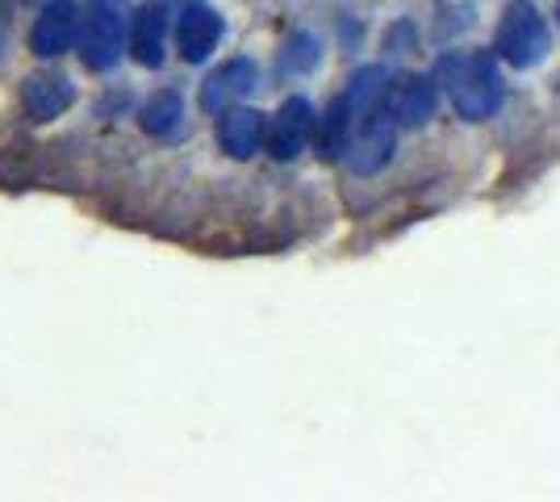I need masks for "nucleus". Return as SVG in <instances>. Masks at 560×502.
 <instances>
[{
  "mask_svg": "<svg viewBox=\"0 0 560 502\" xmlns=\"http://www.w3.org/2000/svg\"><path fill=\"white\" fill-rule=\"evenodd\" d=\"M394 147H397V121L389 114V105H381L376 114H369L364 121L351 126L348 167L355 176H376L381 167L394 160Z\"/></svg>",
  "mask_w": 560,
  "mask_h": 502,
  "instance_id": "nucleus-4",
  "label": "nucleus"
},
{
  "mask_svg": "<svg viewBox=\"0 0 560 502\" xmlns=\"http://www.w3.org/2000/svg\"><path fill=\"white\" fill-rule=\"evenodd\" d=\"M493 50L511 63V68H536L539 59L548 55V25L539 17L532 4H511L498 22V34H493Z\"/></svg>",
  "mask_w": 560,
  "mask_h": 502,
  "instance_id": "nucleus-3",
  "label": "nucleus"
},
{
  "mask_svg": "<svg viewBox=\"0 0 560 502\" xmlns=\"http://www.w3.org/2000/svg\"><path fill=\"white\" fill-rule=\"evenodd\" d=\"M440 84H444L452 109L465 121H490L502 101H506V84L486 50H456L440 59Z\"/></svg>",
  "mask_w": 560,
  "mask_h": 502,
  "instance_id": "nucleus-1",
  "label": "nucleus"
},
{
  "mask_svg": "<svg viewBox=\"0 0 560 502\" xmlns=\"http://www.w3.org/2000/svg\"><path fill=\"white\" fill-rule=\"evenodd\" d=\"M314 105L305 101V96H289L284 105H280V114L272 118L268 126V151H272V160L280 164H289V160H298L310 143V135H314Z\"/></svg>",
  "mask_w": 560,
  "mask_h": 502,
  "instance_id": "nucleus-6",
  "label": "nucleus"
},
{
  "mask_svg": "<svg viewBox=\"0 0 560 502\" xmlns=\"http://www.w3.org/2000/svg\"><path fill=\"white\" fill-rule=\"evenodd\" d=\"M164 30H167V4L164 0H147L135 25H130V50L139 68H164Z\"/></svg>",
  "mask_w": 560,
  "mask_h": 502,
  "instance_id": "nucleus-12",
  "label": "nucleus"
},
{
  "mask_svg": "<svg viewBox=\"0 0 560 502\" xmlns=\"http://www.w3.org/2000/svg\"><path fill=\"white\" fill-rule=\"evenodd\" d=\"M351 126H355V118H351L348 93H343L339 101H330V109L323 114V121H318V155H323V160H339V155L348 151Z\"/></svg>",
  "mask_w": 560,
  "mask_h": 502,
  "instance_id": "nucleus-14",
  "label": "nucleus"
},
{
  "mask_svg": "<svg viewBox=\"0 0 560 502\" xmlns=\"http://www.w3.org/2000/svg\"><path fill=\"white\" fill-rule=\"evenodd\" d=\"M75 101V89H71L68 75L59 72H34L25 75L22 84V114L30 121H55L63 118Z\"/></svg>",
  "mask_w": 560,
  "mask_h": 502,
  "instance_id": "nucleus-10",
  "label": "nucleus"
},
{
  "mask_svg": "<svg viewBox=\"0 0 560 502\" xmlns=\"http://www.w3.org/2000/svg\"><path fill=\"white\" fill-rule=\"evenodd\" d=\"M557 22H560V9H557Z\"/></svg>",
  "mask_w": 560,
  "mask_h": 502,
  "instance_id": "nucleus-16",
  "label": "nucleus"
},
{
  "mask_svg": "<svg viewBox=\"0 0 560 502\" xmlns=\"http://www.w3.org/2000/svg\"><path fill=\"white\" fill-rule=\"evenodd\" d=\"M280 63H284V72H310V68L318 63V38H314V34H293V38L284 43Z\"/></svg>",
  "mask_w": 560,
  "mask_h": 502,
  "instance_id": "nucleus-15",
  "label": "nucleus"
},
{
  "mask_svg": "<svg viewBox=\"0 0 560 502\" xmlns=\"http://www.w3.org/2000/svg\"><path fill=\"white\" fill-rule=\"evenodd\" d=\"M75 34H80V4L71 0H55L38 13V22L30 30V50L38 59H55V55H68L75 47Z\"/></svg>",
  "mask_w": 560,
  "mask_h": 502,
  "instance_id": "nucleus-7",
  "label": "nucleus"
},
{
  "mask_svg": "<svg viewBox=\"0 0 560 502\" xmlns=\"http://www.w3.org/2000/svg\"><path fill=\"white\" fill-rule=\"evenodd\" d=\"M130 25H135V17H130L126 0H84L80 4V34H75L80 63L89 72H109L130 43Z\"/></svg>",
  "mask_w": 560,
  "mask_h": 502,
  "instance_id": "nucleus-2",
  "label": "nucleus"
},
{
  "mask_svg": "<svg viewBox=\"0 0 560 502\" xmlns=\"http://www.w3.org/2000/svg\"><path fill=\"white\" fill-rule=\"evenodd\" d=\"M222 13L206 0H180L176 13V50L185 63H206L222 43Z\"/></svg>",
  "mask_w": 560,
  "mask_h": 502,
  "instance_id": "nucleus-5",
  "label": "nucleus"
},
{
  "mask_svg": "<svg viewBox=\"0 0 560 502\" xmlns=\"http://www.w3.org/2000/svg\"><path fill=\"white\" fill-rule=\"evenodd\" d=\"M139 126L151 139H176V135L185 130V101H180V93H176V89H164V93L151 96V101L142 105Z\"/></svg>",
  "mask_w": 560,
  "mask_h": 502,
  "instance_id": "nucleus-13",
  "label": "nucleus"
},
{
  "mask_svg": "<svg viewBox=\"0 0 560 502\" xmlns=\"http://www.w3.org/2000/svg\"><path fill=\"white\" fill-rule=\"evenodd\" d=\"M0 43H4V34H0Z\"/></svg>",
  "mask_w": 560,
  "mask_h": 502,
  "instance_id": "nucleus-17",
  "label": "nucleus"
},
{
  "mask_svg": "<svg viewBox=\"0 0 560 502\" xmlns=\"http://www.w3.org/2000/svg\"><path fill=\"white\" fill-rule=\"evenodd\" d=\"M385 105H389V114H394L397 130H419L427 121L435 118V109H440V89H435V80H427V75H406V80H397L394 89L385 93Z\"/></svg>",
  "mask_w": 560,
  "mask_h": 502,
  "instance_id": "nucleus-8",
  "label": "nucleus"
},
{
  "mask_svg": "<svg viewBox=\"0 0 560 502\" xmlns=\"http://www.w3.org/2000/svg\"><path fill=\"white\" fill-rule=\"evenodd\" d=\"M252 89H256V63H252V59H231V63H222V68L206 80V89H201V109L218 118L222 109L238 105Z\"/></svg>",
  "mask_w": 560,
  "mask_h": 502,
  "instance_id": "nucleus-11",
  "label": "nucleus"
},
{
  "mask_svg": "<svg viewBox=\"0 0 560 502\" xmlns=\"http://www.w3.org/2000/svg\"><path fill=\"white\" fill-rule=\"evenodd\" d=\"M268 143V118L252 105H231L218 114V147L231 160H252Z\"/></svg>",
  "mask_w": 560,
  "mask_h": 502,
  "instance_id": "nucleus-9",
  "label": "nucleus"
}]
</instances>
